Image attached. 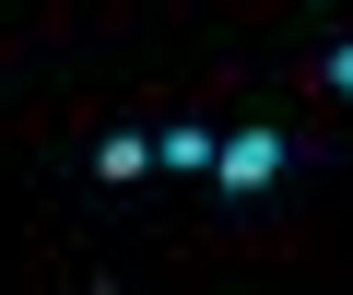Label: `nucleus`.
I'll return each instance as SVG.
<instances>
[{
	"mask_svg": "<svg viewBox=\"0 0 353 295\" xmlns=\"http://www.w3.org/2000/svg\"><path fill=\"white\" fill-rule=\"evenodd\" d=\"M283 166H294V130L248 118V130H224V154H212V189H224V201H271V189H283Z\"/></svg>",
	"mask_w": 353,
	"mask_h": 295,
	"instance_id": "f257e3e1",
	"label": "nucleus"
},
{
	"mask_svg": "<svg viewBox=\"0 0 353 295\" xmlns=\"http://www.w3.org/2000/svg\"><path fill=\"white\" fill-rule=\"evenodd\" d=\"M212 154H224V130H201V118L153 130V166H165V178H212Z\"/></svg>",
	"mask_w": 353,
	"mask_h": 295,
	"instance_id": "f03ea898",
	"label": "nucleus"
},
{
	"mask_svg": "<svg viewBox=\"0 0 353 295\" xmlns=\"http://www.w3.org/2000/svg\"><path fill=\"white\" fill-rule=\"evenodd\" d=\"M94 178H106V189L153 178V130H94Z\"/></svg>",
	"mask_w": 353,
	"mask_h": 295,
	"instance_id": "7ed1b4c3",
	"label": "nucleus"
},
{
	"mask_svg": "<svg viewBox=\"0 0 353 295\" xmlns=\"http://www.w3.org/2000/svg\"><path fill=\"white\" fill-rule=\"evenodd\" d=\"M318 95H330V106H353V36H330V48H318Z\"/></svg>",
	"mask_w": 353,
	"mask_h": 295,
	"instance_id": "20e7f679",
	"label": "nucleus"
}]
</instances>
